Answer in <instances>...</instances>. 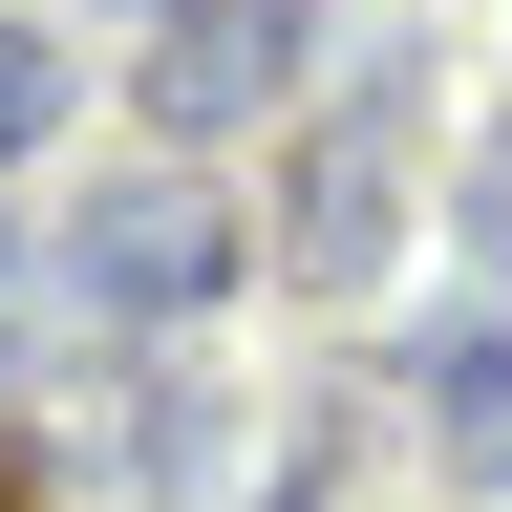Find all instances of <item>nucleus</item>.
Returning <instances> with one entry per match:
<instances>
[{
	"label": "nucleus",
	"mask_w": 512,
	"mask_h": 512,
	"mask_svg": "<svg viewBox=\"0 0 512 512\" xmlns=\"http://www.w3.org/2000/svg\"><path fill=\"white\" fill-rule=\"evenodd\" d=\"M214 256H235V235H214V192H171V171H150V192H86L64 278L128 299V320H192V299H214Z\"/></svg>",
	"instance_id": "1"
},
{
	"label": "nucleus",
	"mask_w": 512,
	"mask_h": 512,
	"mask_svg": "<svg viewBox=\"0 0 512 512\" xmlns=\"http://www.w3.org/2000/svg\"><path fill=\"white\" fill-rule=\"evenodd\" d=\"M448 235H470V256H512V128H470V171H448Z\"/></svg>",
	"instance_id": "5"
},
{
	"label": "nucleus",
	"mask_w": 512,
	"mask_h": 512,
	"mask_svg": "<svg viewBox=\"0 0 512 512\" xmlns=\"http://www.w3.org/2000/svg\"><path fill=\"white\" fill-rule=\"evenodd\" d=\"M427 427L470 448V470H512V320H470V342H427Z\"/></svg>",
	"instance_id": "4"
},
{
	"label": "nucleus",
	"mask_w": 512,
	"mask_h": 512,
	"mask_svg": "<svg viewBox=\"0 0 512 512\" xmlns=\"http://www.w3.org/2000/svg\"><path fill=\"white\" fill-rule=\"evenodd\" d=\"M43 128H64V64H43L22 22H0V150H43Z\"/></svg>",
	"instance_id": "6"
},
{
	"label": "nucleus",
	"mask_w": 512,
	"mask_h": 512,
	"mask_svg": "<svg viewBox=\"0 0 512 512\" xmlns=\"http://www.w3.org/2000/svg\"><path fill=\"white\" fill-rule=\"evenodd\" d=\"M384 192H406V128H384V107H342V128L299 150V192H278L299 278H363V256H384Z\"/></svg>",
	"instance_id": "3"
},
{
	"label": "nucleus",
	"mask_w": 512,
	"mask_h": 512,
	"mask_svg": "<svg viewBox=\"0 0 512 512\" xmlns=\"http://www.w3.org/2000/svg\"><path fill=\"white\" fill-rule=\"evenodd\" d=\"M278 64H299V0H171L150 107H171V128H235V107H278Z\"/></svg>",
	"instance_id": "2"
}]
</instances>
